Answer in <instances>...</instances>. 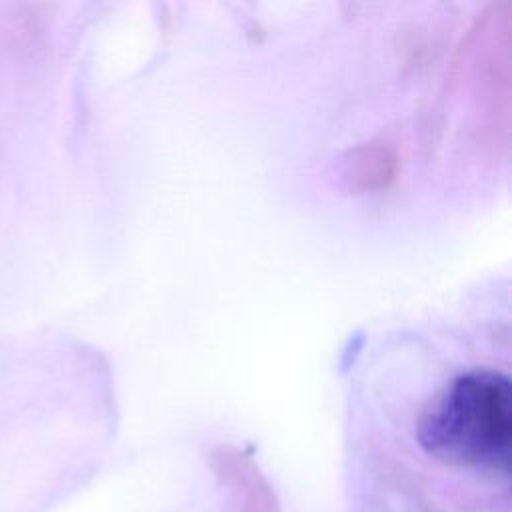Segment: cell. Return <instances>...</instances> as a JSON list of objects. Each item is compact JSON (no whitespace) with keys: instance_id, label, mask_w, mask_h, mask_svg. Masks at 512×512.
Listing matches in <instances>:
<instances>
[{"instance_id":"1","label":"cell","mask_w":512,"mask_h":512,"mask_svg":"<svg viewBox=\"0 0 512 512\" xmlns=\"http://www.w3.org/2000/svg\"><path fill=\"white\" fill-rule=\"evenodd\" d=\"M420 446L458 464L508 470L512 382L494 368L458 374L418 422Z\"/></svg>"}]
</instances>
